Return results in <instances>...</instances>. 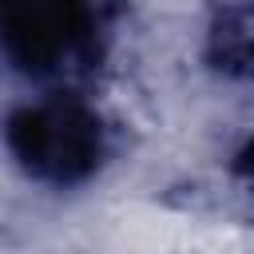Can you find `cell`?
I'll use <instances>...</instances> for the list:
<instances>
[{
  "mask_svg": "<svg viewBox=\"0 0 254 254\" xmlns=\"http://www.w3.org/2000/svg\"><path fill=\"white\" fill-rule=\"evenodd\" d=\"M95 0H0V60L32 79L87 71L103 56Z\"/></svg>",
  "mask_w": 254,
  "mask_h": 254,
  "instance_id": "obj_2",
  "label": "cell"
},
{
  "mask_svg": "<svg viewBox=\"0 0 254 254\" xmlns=\"http://www.w3.org/2000/svg\"><path fill=\"white\" fill-rule=\"evenodd\" d=\"M234 175H238V183L254 194V135L238 147V155H234Z\"/></svg>",
  "mask_w": 254,
  "mask_h": 254,
  "instance_id": "obj_4",
  "label": "cell"
},
{
  "mask_svg": "<svg viewBox=\"0 0 254 254\" xmlns=\"http://www.w3.org/2000/svg\"><path fill=\"white\" fill-rule=\"evenodd\" d=\"M4 147L28 179L48 187H75L103 167L107 127L87 99L52 91L4 119Z\"/></svg>",
  "mask_w": 254,
  "mask_h": 254,
  "instance_id": "obj_1",
  "label": "cell"
},
{
  "mask_svg": "<svg viewBox=\"0 0 254 254\" xmlns=\"http://www.w3.org/2000/svg\"><path fill=\"white\" fill-rule=\"evenodd\" d=\"M202 64L230 83H254V0H218L210 8Z\"/></svg>",
  "mask_w": 254,
  "mask_h": 254,
  "instance_id": "obj_3",
  "label": "cell"
}]
</instances>
